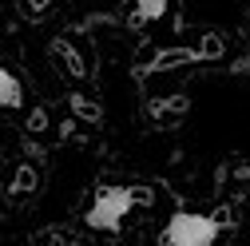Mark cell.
<instances>
[{
    "mask_svg": "<svg viewBox=\"0 0 250 246\" xmlns=\"http://www.w3.org/2000/svg\"><path fill=\"white\" fill-rule=\"evenodd\" d=\"M139 203H151V195L143 187H96V195H91V203L83 210V223L91 230H119L123 219Z\"/></svg>",
    "mask_w": 250,
    "mask_h": 246,
    "instance_id": "obj_1",
    "label": "cell"
},
{
    "mask_svg": "<svg viewBox=\"0 0 250 246\" xmlns=\"http://www.w3.org/2000/svg\"><path fill=\"white\" fill-rule=\"evenodd\" d=\"M223 219L218 214H199V210H179L159 234V246H214Z\"/></svg>",
    "mask_w": 250,
    "mask_h": 246,
    "instance_id": "obj_2",
    "label": "cell"
},
{
    "mask_svg": "<svg viewBox=\"0 0 250 246\" xmlns=\"http://www.w3.org/2000/svg\"><path fill=\"white\" fill-rule=\"evenodd\" d=\"M16 107H24V83L16 72L0 68V111H16Z\"/></svg>",
    "mask_w": 250,
    "mask_h": 246,
    "instance_id": "obj_3",
    "label": "cell"
},
{
    "mask_svg": "<svg viewBox=\"0 0 250 246\" xmlns=\"http://www.w3.org/2000/svg\"><path fill=\"white\" fill-rule=\"evenodd\" d=\"M167 16V0H135V24H151Z\"/></svg>",
    "mask_w": 250,
    "mask_h": 246,
    "instance_id": "obj_4",
    "label": "cell"
},
{
    "mask_svg": "<svg viewBox=\"0 0 250 246\" xmlns=\"http://www.w3.org/2000/svg\"><path fill=\"white\" fill-rule=\"evenodd\" d=\"M32 246H76V238L68 234V230H40L36 238H32Z\"/></svg>",
    "mask_w": 250,
    "mask_h": 246,
    "instance_id": "obj_5",
    "label": "cell"
},
{
    "mask_svg": "<svg viewBox=\"0 0 250 246\" xmlns=\"http://www.w3.org/2000/svg\"><path fill=\"white\" fill-rule=\"evenodd\" d=\"M72 111H76L80 119H87V123H100V103H91V100H83V96H72Z\"/></svg>",
    "mask_w": 250,
    "mask_h": 246,
    "instance_id": "obj_6",
    "label": "cell"
},
{
    "mask_svg": "<svg viewBox=\"0 0 250 246\" xmlns=\"http://www.w3.org/2000/svg\"><path fill=\"white\" fill-rule=\"evenodd\" d=\"M32 187H36V171H32V167H20L16 179H12V191H16V195H28Z\"/></svg>",
    "mask_w": 250,
    "mask_h": 246,
    "instance_id": "obj_7",
    "label": "cell"
},
{
    "mask_svg": "<svg viewBox=\"0 0 250 246\" xmlns=\"http://www.w3.org/2000/svg\"><path fill=\"white\" fill-rule=\"evenodd\" d=\"M44 4H52V0H32V12H40Z\"/></svg>",
    "mask_w": 250,
    "mask_h": 246,
    "instance_id": "obj_8",
    "label": "cell"
}]
</instances>
